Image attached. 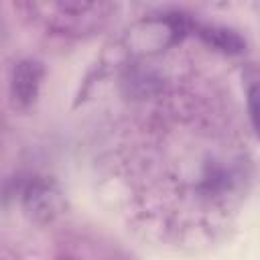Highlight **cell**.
Listing matches in <instances>:
<instances>
[{
  "label": "cell",
  "instance_id": "obj_1",
  "mask_svg": "<svg viewBox=\"0 0 260 260\" xmlns=\"http://www.w3.org/2000/svg\"><path fill=\"white\" fill-rule=\"evenodd\" d=\"M37 10H43L41 18L47 26L59 35H91L100 30L112 10V4L106 2H49L32 4Z\"/></svg>",
  "mask_w": 260,
  "mask_h": 260
},
{
  "label": "cell",
  "instance_id": "obj_2",
  "mask_svg": "<svg viewBox=\"0 0 260 260\" xmlns=\"http://www.w3.org/2000/svg\"><path fill=\"white\" fill-rule=\"evenodd\" d=\"M16 197L24 215L35 223H51L67 209L59 183L45 175H30L18 181Z\"/></svg>",
  "mask_w": 260,
  "mask_h": 260
},
{
  "label": "cell",
  "instance_id": "obj_3",
  "mask_svg": "<svg viewBox=\"0 0 260 260\" xmlns=\"http://www.w3.org/2000/svg\"><path fill=\"white\" fill-rule=\"evenodd\" d=\"M45 79V65L39 59H20L10 67L8 73V95L10 104L18 112L30 110L43 87Z\"/></svg>",
  "mask_w": 260,
  "mask_h": 260
},
{
  "label": "cell",
  "instance_id": "obj_4",
  "mask_svg": "<svg viewBox=\"0 0 260 260\" xmlns=\"http://www.w3.org/2000/svg\"><path fill=\"white\" fill-rule=\"evenodd\" d=\"M193 35L199 37L201 43H205L209 49L221 53V55H230V57H238L246 53V39L240 35V30L225 26V24H213V22H197L193 26Z\"/></svg>",
  "mask_w": 260,
  "mask_h": 260
},
{
  "label": "cell",
  "instance_id": "obj_5",
  "mask_svg": "<svg viewBox=\"0 0 260 260\" xmlns=\"http://www.w3.org/2000/svg\"><path fill=\"white\" fill-rule=\"evenodd\" d=\"M240 179H244L242 171L234 165H223V160H211L201 175L199 189L209 197H223L240 185Z\"/></svg>",
  "mask_w": 260,
  "mask_h": 260
},
{
  "label": "cell",
  "instance_id": "obj_6",
  "mask_svg": "<svg viewBox=\"0 0 260 260\" xmlns=\"http://www.w3.org/2000/svg\"><path fill=\"white\" fill-rule=\"evenodd\" d=\"M242 85L246 95V110L254 136L260 140V65L248 63L242 69Z\"/></svg>",
  "mask_w": 260,
  "mask_h": 260
},
{
  "label": "cell",
  "instance_id": "obj_7",
  "mask_svg": "<svg viewBox=\"0 0 260 260\" xmlns=\"http://www.w3.org/2000/svg\"><path fill=\"white\" fill-rule=\"evenodd\" d=\"M55 260H77V258H73V256H67V254H65V256H57Z\"/></svg>",
  "mask_w": 260,
  "mask_h": 260
}]
</instances>
